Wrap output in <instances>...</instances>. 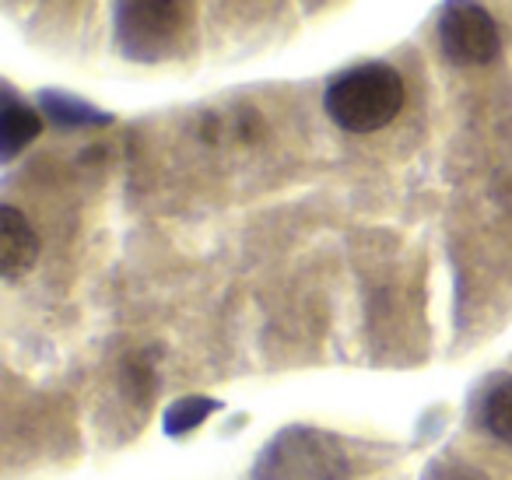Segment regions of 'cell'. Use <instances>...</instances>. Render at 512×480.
Segmentation results:
<instances>
[{"label": "cell", "instance_id": "ba28073f", "mask_svg": "<svg viewBox=\"0 0 512 480\" xmlns=\"http://www.w3.org/2000/svg\"><path fill=\"white\" fill-rule=\"evenodd\" d=\"M481 421L498 442L512 445V379L498 382L488 396H484V407H481Z\"/></svg>", "mask_w": 512, "mask_h": 480}, {"label": "cell", "instance_id": "8992f818", "mask_svg": "<svg viewBox=\"0 0 512 480\" xmlns=\"http://www.w3.org/2000/svg\"><path fill=\"white\" fill-rule=\"evenodd\" d=\"M39 130H43V120L36 109L18 102L15 92L4 88V109H0V155H4V162H11L18 151L29 148L39 137Z\"/></svg>", "mask_w": 512, "mask_h": 480}, {"label": "cell", "instance_id": "6da1fadb", "mask_svg": "<svg viewBox=\"0 0 512 480\" xmlns=\"http://www.w3.org/2000/svg\"><path fill=\"white\" fill-rule=\"evenodd\" d=\"M404 78L386 64H362L337 74L327 88V116L351 134H372L397 120L404 109Z\"/></svg>", "mask_w": 512, "mask_h": 480}, {"label": "cell", "instance_id": "277c9868", "mask_svg": "<svg viewBox=\"0 0 512 480\" xmlns=\"http://www.w3.org/2000/svg\"><path fill=\"white\" fill-rule=\"evenodd\" d=\"M439 46L453 67H484L498 57V25L477 0H446L439 15Z\"/></svg>", "mask_w": 512, "mask_h": 480}, {"label": "cell", "instance_id": "5b68a950", "mask_svg": "<svg viewBox=\"0 0 512 480\" xmlns=\"http://www.w3.org/2000/svg\"><path fill=\"white\" fill-rule=\"evenodd\" d=\"M39 260V235L18 207H0V274L15 281Z\"/></svg>", "mask_w": 512, "mask_h": 480}, {"label": "cell", "instance_id": "3957f363", "mask_svg": "<svg viewBox=\"0 0 512 480\" xmlns=\"http://www.w3.org/2000/svg\"><path fill=\"white\" fill-rule=\"evenodd\" d=\"M183 0H116V43L130 60H162L183 32Z\"/></svg>", "mask_w": 512, "mask_h": 480}, {"label": "cell", "instance_id": "9c48e42d", "mask_svg": "<svg viewBox=\"0 0 512 480\" xmlns=\"http://www.w3.org/2000/svg\"><path fill=\"white\" fill-rule=\"evenodd\" d=\"M218 410V400H211V396H183V400H176L169 410H165V431L169 435H186V431H193L197 424H204L207 417Z\"/></svg>", "mask_w": 512, "mask_h": 480}, {"label": "cell", "instance_id": "52a82bcc", "mask_svg": "<svg viewBox=\"0 0 512 480\" xmlns=\"http://www.w3.org/2000/svg\"><path fill=\"white\" fill-rule=\"evenodd\" d=\"M39 106H43V113L64 130L106 127V123H113V116H109V113H102V109H95L92 102H81V99H74V95H67V92H43V95H39Z\"/></svg>", "mask_w": 512, "mask_h": 480}, {"label": "cell", "instance_id": "7a4b0ae2", "mask_svg": "<svg viewBox=\"0 0 512 480\" xmlns=\"http://www.w3.org/2000/svg\"><path fill=\"white\" fill-rule=\"evenodd\" d=\"M348 459L334 438L292 428L278 435L260 456L256 480H348Z\"/></svg>", "mask_w": 512, "mask_h": 480}]
</instances>
